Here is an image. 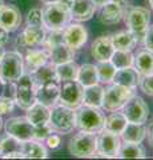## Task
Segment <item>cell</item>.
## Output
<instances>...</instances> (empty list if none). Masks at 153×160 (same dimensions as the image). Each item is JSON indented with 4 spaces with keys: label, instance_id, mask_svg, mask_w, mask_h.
I'll use <instances>...</instances> for the list:
<instances>
[{
    "label": "cell",
    "instance_id": "obj_1",
    "mask_svg": "<svg viewBox=\"0 0 153 160\" xmlns=\"http://www.w3.org/2000/svg\"><path fill=\"white\" fill-rule=\"evenodd\" d=\"M105 118L103 112L96 107L91 106H80L75 111V124L76 128L80 131L87 132H98L101 128H104Z\"/></svg>",
    "mask_w": 153,
    "mask_h": 160
},
{
    "label": "cell",
    "instance_id": "obj_2",
    "mask_svg": "<svg viewBox=\"0 0 153 160\" xmlns=\"http://www.w3.org/2000/svg\"><path fill=\"white\" fill-rule=\"evenodd\" d=\"M124 20L128 29L135 35L137 43H144L151 22V12L144 7H131L124 12Z\"/></svg>",
    "mask_w": 153,
    "mask_h": 160
},
{
    "label": "cell",
    "instance_id": "obj_3",
    "mask_svg": "<svg viewBox=\"0 0 153 160\" xmlns=\"http://www.w3.org/2000/svg\"><path fill=\"white\" fill-rule=\"evenodd\" d=\"M71 19V11L57 2L48 3L43 8V26L47 29H64Z\"/></svg>",
    "mask_w": 153,
    "mask_h": 160
},
{
    "label": "cell",
    "instance_id": "obj_4",
    "mask_svg": "<svg viewBox=\"0 0 153 160\" xmlns=\"http://www.w3.org/2000/svg\"><path fill=\"white\" fill-rule=\"evenodd\" d=\"M24 73V59L19 52H4L0 60V78L3 83H16Z\"/></svg>",
    "mask_w": 153,
    "mask_h": 160
},
{
    "label": "cell",
    "instance_id": "obj_5",
    "mask_svg": "<svg viewBox=\"0 0 153 160\" xmlns=\"http://www.w3.org/2000/svg\"><path fill=\"white\" fill-rule=\"evenodd\" d=\"M49 126L52 131L59 133H69L76 128L75 124V111L73 108H69L63 104L53 106L49 113Z\"/></svg>",
    "mask_w": 153,
    "mask_h": 160
},
{
    "label": "cell",
    "instance_id": "obj_6",
    "mask_svg": "<svg viewBox=\"0 0 153 160\" xmlns=\"http://www.w3.org/2000/svg\"><path fill=\"white\" fill-rule=\"evenodd\" d=\"M68 148H69V152L76 158L95 156L97 148V135L95 132L80 131L69 140Z\"/></svg>",
    "mask_w": 153,
    "mask_h": 160
},
{
    "label": "cell",
    "instance_id": "obj_7",
    "mask_svg": "<svg viewBox=\"0 0 153 160\" xmlns=\"http://www.w3.org/2000/svg\"><path fill=\"white\" fill-rule=\"evenodd\" d=\"M133 88H128L124 86H118L113 83L112 86L107 87L104 89V96H103V104L101 107L105 111H117L121 109L122 106L133 96Z\"/></svg>",
    "mask_w": 153,
    "mask_h": 160
},
{
    "label": "cell",
    "instance_id": "obj_8",
    "mask_svg": "<svg viewBox=\"0 0 153 160\" xmlns=\"http://www.w3.org/2000/svg\"><path fill=\"white\" fill-rule=\"evenodd\" d=\"M13 99L15 103L26 111L36 103V88L29 73H23L16 82Z\"/></svg>",
    "mask_w": 153,
    "mask_h": 160
},
{
    "label": "cell",
    "instance_id": "obj_9",
    "mask_svg": "<svg viewBox=\"0 0 153 160\" xmlns=\"http://www.w3.org/2000/svg\"><path fill=\"white\" fill-rule=\"evenodd\" d=\"M121 111H122V115L125 116L127 122H129V123L144 124L148 120V116H149L148 104L145 103L144 99L137 96V95H133L128 100L124 106H122Z\"/></svg>",
    "mask_w": 153,
    "mask_h": 160
},
{
    "label": "cell",
    "instance_id": "obj_10",
    "mask_svg": "<svg viewBox=\"0 0 153 160\" xmlns=\"http://www.w3.org/2000/svg\"><path fill=\"white\" fill-rule=\"evenodd\" d=\"M121 146L120 135L101 128L97 133V148L96 153L101 158H116L118 148Z\"/></svg>",
    "mask_w": 153,
    "mask_h": 160
},
{
    "label": "cell",
    "instance_id": "obj_11",
    "mask_svg": "<svg viewBox=\"0 0 153 160\" xmlns=\"http://www.w3.org/2000/svg\"><path fill=\"white\" fill-rule=\"evenodd\" d=\"M83 96H84V87L77 80L63 82L60 87V96H59V102L63 106L76 109L83 104Z\"/></svg>",
    "mask_w": 153,
    "mask_h": 160
},
{
    "label": "cell",
    "instance_id": "obj_12",
    "mask_svg": "<svg viewBox=\"0 0 153 160\" xmlns=\"http://www.w3.org/2000/svg\"><path fill=\"white\" fill-rule=\"evenodd\" d=\"M4 127H6V132L8 135H12V136L22 140V142L33 139L35 126L27 118H22V116L11 118L6 122V126Z\"/></svg>",
    "mask_w": 153,
    "mask_h": 160
},
{
    "label": "cell",
    "instance_id": "obj_13",
    "mask_svg": "<svg viewBox=\"0 0 153 160\" xmlns=\"http://www.w3.org/2000/svg\"><path fill=\"white\" fill-rule=\"evenodd\" d=\"M45 35L47 31L44 26H28L16 38V44L22 48H35L37 46H43Z\"/></svg>",
    "mask_w": 153,
    "mask_h": 160
},
{
    "label": "cell",
    "instance_id": "obj_14",
    "mask_svg": "<svg viewBox=\"0 0 153 160\" xmlns=\"http://www.w3.org/2000/svg\"><path fill=\"white\" fill-rule=\"evenodd\" d=\"M88 40V31L87 28L79 23L68 24L64 28V43L71 48L80 49Z\"/></svg>",
    "mask_w": 153,
    "mask_h": 160
},
{
    "label": "cell",
    "instance_id": "obj_15",
    "mask_svg": "<svg viewBox=\"0 0 153 160\" xmlns=\"http://www.w3.org/2000/svg\"><path fill=\"white\" fill-rule=\"evenodd\" d=\"M60 96V86L59 82H49L36 87V102L41 103L43 106L51 108L56 106Z\"/></svg>",
    "mask_w": 153,
    "mask_h": 160
},
{
    "label": "cell",
    "instance_id": "obj_16",
    "mask_svg": "<svg viewBox=\"0 0 153 160\" xmlns=\"http://www.w3.org/2000/svg\"><path fill=\"white\" fill-rule=\"evenodd\" d=\"M22 24V13L20 9L13 4H3L0 8V26L6 28L8 32H13Z\"/></svg>",
    "mask_w": 153,
    "mask_h": 160
},
{
    "label": "cell",
    "instance_id": "obj_17",
    "mask_svg": "<svg viewBox=\"0 0 153 160\" xmlns=\"http://www.w3.org/2000/svg\"><path fill=\"white\" fill-rule=\"evenodd\" d=\"M0 158H23V142L12 135H7L0 139Z\"/></svg>",
    "mask_w": 153,
    "mask_h": 160
},
{
    "label": "cell",
    "instance_id": "obj_18",
    "mask_svg": "<svg viewBox=\"0 0 153 160\" xmlns=\"http://www.w3.org/2000/svg\"><path fill=\"white\" fill-rule=\"evenodd\" d=\"M96 6L92 0H73L71 7V18L75 22H88L95 15Z\"/></svg>",
    "mask_w": 153,
    "mask_h": 160
},
{
    "label": "cell",
    "instance_id": "obj_19",
    "mask_svg": "<svg viewBox=\"0 0 153 160\" xmlns=\"http://www.w3.org/2000/svg\"><path fill=\"white\" fill-rule=\"evenodd\" d=\"M115 47L112 44L111 36H100L97 38L95 42L92 43L91 47V55L93 59H96L97 62H103V60H109Z\"/></svg>",
    "mask_w": 153,
    "mask_h": 160
},
{
    "label": "cell",
    "instance_id": "obj_20",
    "mask_svg": "<svg viewBox=\"0 0 153 160\" xmlns=\"http://www.w3.org/2000/svg\"><path fill=\"white\" fill-rule=\"evenodd\" d=\"M31 75V79L33 84H35V88L37 86H41V84H45L49 82H59L57 73H56V66L52 64L51 62H47L45 64H43L39 68H36L35 71L29 72Z\"/></svg>",
    "mask_w": 153,
    "mask_h": 160
},
{
    "label": "cell",
    "instance_id": "obj_21",
    "mask_svg": "<svg viewBox=\"0 0 153 160\" xmlns=\"http://www.w3.org/2000/svg\"><path fill=\"white\" fill-rule=\"evenodd\" d=\"M124 18V9L122 6L115 2H108L105 6L101 7V12H100V22L107 26H112V24L118 23L120 20Z\"/></svg>",
    "mask_w": 153,
    "mask_h": 160
},
{
    "label": "cell",
    "instance_id": "obj_22",
    "mask_svg": "<svg viewBox=\"0 0 153 160\" xmlns=\"http://www.w3.org/2000/svg\"><path fill=\"white\" fill-rule=\"evenodd\" d=\"M140 78H141L140 73L133 67L120 68V69H116L112 79V83L118 84V86H124L128 88H135L140 83Z\"/></svg>",
    "mask_w": 153,
    "mask_h": 160
},
{
    "label": "cell",
    "instance_id": "obj_23",
    "mask_svg": "<svg viewBox=\"0 0 153 160\" xmlns=\"http://www.w3.org/2000/svg\"><path fill=\"white\" fill-rule=\"evenodd\" d=\"M49 60V52L47 48H31L26 53L24 58V68L29 72L35 71L36 68H39L43 64H45Z\"/></svg>",
    "mask_w": 153,
    "mask_h": 160
},
{
    "label": "cell",
    "instance_id": "obj_24",
    "mask_svg": "<svg viewBox=\"0 0 153 160\" xmlns=\"http://www.w3.org/2000/svg\"><path fill=\"white\" fill-rule=\"evenodd\" d=\"M48 52H49V62L55 64V66H59V64L67 62H72L75 59V49L67 46L65 43H60L55 47L49 48Z\"/></svg>",
    "mask_w": 153,
    "mask_h": 160
},
{
    "label": "cell",
    "instance_id": "obj_25",
    "mask_svg": "<svg viewBox=\"0 0 153 160\" xmlns=\"http://www.w3.org/2000/svg\"><path fill=\"white\" fill-rule=\"evenodd\" d=\"M146 136V128L144 124H137V123H127L125 128L120 133V138L122 142L128 143H142V140Z\"/></svg>",
    "mask_w": 153,
    "mask_h": 160
},
{
    "label": "cell",
    "instance_id": "obj_26",
    "mask_svg": "<svg viewBox=\"0 0 153 160\" xmlns=\"http://www.w3.org/2000/svg\"><path fill=\"white\" fill-rule=\"evenodd\" d=\"M135 69L140 73V76L149 75L153 72V52L149 49H140L133 60Z\"/></svg>",
    "mask_w": 153,
    "mask_h": 160
},
{
    "label": "cell",
    "instance_id": "obj_27",
    "mask_svg": "<svg viewBox=\"0 0 153 160\" xmlns=\"http://www.w3.org/2000/svg\"><path fill=\"white\" fill-rule=\"evenodd\" d=\"M49 113H51V109L45 106H43L41 103L36 102L33 106H31L27 109L26 118L33 126H44V124L49 123Z\"/></svg>",
    "mask_w": 153,
    "mask_h": 160
},
{
    "label": "cell",
    "instance_id": "obj_28",
    "mask_svg": "<svg viewBox=\"0 0 153 160\" xmlns=\"http://www.w3.org/2000/svg\"><path fill=\"white\" fill-rule=\"evenodd\" d=\"M103 96H104V88H103L98 83L93 84V86L84 87L83 104L100 108L101 104H103Z\"/></svg>",
    "mask_w": 153,
    "mask_h": 160
},
{
    "label": "cell",
    "instance_id": "obj_29",
    "mask_svg": "<svg viewBox=\"0 0 153 160\" xmlns=\"http://www.w3.org/2000/svg\"><path fill=\"white\" fill-rule=\"evenodd\" d=\"M112 44L115 49H122V51H132L136 47L137 40L129 29L128 31H120L112 35Z\"/></svg>",
    "mask_w": 153,
    "mask_h": 160
},
{
    "label": "cell",
    "instance_id": "obj_30",
    "mask_svg": "<svg viewBox=\"0 0 153 160\" xmlns=\"http://www.w3.org/2000/svg\"><path fill=\"white\" fill-rule=\"evenodd\" d=\"M23 158L27 159H45L48 158L47 148L39 143V140L31 139L23 142Z\"/></svg>",
    "mask_w": 153,
    "mask_h": 160
},
{
    "label": "cell",
    "instance_id": "obj_31",
    "mask_svg": "<svg viewBox=\"0 0 153 160\" xmlns=\"http://www.w3.org/2000/svg\"><path fill=\"white\" fill-rule=\"evenodd\" d=\"M145 156H146L145 148L141 146V143L124 142L117 152V158H122V159H141Z\"/></svg>",
    "mask_w": 153,
    "mask_h": 160
},
{
    "label": "cell",
    "instance_id": "obj_32",
    "mask_svg": "<svg viewBox=\"0 0 153 160\" xmlns=\"http://www.w3.org/2000/svg\"><path fill=\"white\" fill-rule=\"evenodd\" d=\"M76 80L81 84L83 87H88V86L97 84L98 83V78H97L96 66H93V64H83V66H80L79 67V72H77Z\"/></svg>",
    "mask_w": 153,
    "mask_h": 160
},
{
    "label": "cell",
    "instance_id": "obj_33",
    "mask_svg": "<svg viewBox=\"0 0 153 160\" xmlns=\"http://www.w3.org/2000/svg\"><path fill=\"white\" fill-rule=\"evenodd\" d=\"M111 63L115 66L116 69L120 68H128L133 67V60H135V55L132 51H122V49H115L111 56Z\"/></svg>",
    "mask_w": 153,
    "mask_h": 160
},
{
    "label": "cell",
    "instance_id": "obj_34",
    "mask_svg": "<svg viewBox=\"0 0 153 160\" xmlns=\"http://www.w3.org/2000/svg\"><path fill=\"white\" fill-rule=\"evenodd\" d=\"M127 119L122 115V112H113L108 118H105L104 122V128L108 129L111 132H115L117 135H120L122 132V129L127 126Z\"/></svg>",
    "mask_w": 153,
    "mask_h": 160
},
{
    "label": "cell",
    "instance_id": "obj_35",
    "mask_svg": "<svg viewBox=\"0 0 153 160\" xmlns=\"http://www.w3.org/2000/svg\"><path fill=\"white\" fill-rule=\"evenodd\" d=\"M79 72V66L73 62H67L56 66V73L59 82H67V80H76Z\"/></svg>",
    "mask_w": 153,
    "mask_h": 160
},
{
    "label": "cell",
    "instance_id": "obj_36",
    "mask_svg": "<svg viewBox=\"0 0 153 160\" xmlns=\"http://www.w3.org/2000/svg\"><path fill=\"white\" fill-rule=\"evenodd\" d=\"M96 69H97L98 82L105 83V84L112 82L113 75H115V72H116V68L111 63V60H103V62H97Z\"/></svg>",
    "mask_w": 153,
    "mask_h": 160
},
{
    "label": "cell",
    "instance_id": "obj_37",
    "mask_svg": "<svg viewBox=\"0 0 153 160\" xmlns=\"http://www.w3.org/2000/svg\"><path fill=\"white\" fill-rule=\"evenodd\" d=\"M60 43H64V29H49V32L45 35L43 46L44 48H52Z\"/></svg>",
    "mask_w": 153,
    "mask_h": 160
},
{
    "label": "cell",
    "instance_id": "obj_38",
    "mask_svg": "<svg viewBox=\"0 0 153 160\" xmlns=\"http://www.w3.org/2000/svg\"><path fill=\"white\" fill-rule=\"evenodd\" d=\"M28 26H43V9L32 8L27 15Z\"/></svg>",
    "mask_w": 153,
    "mask_h": 160
},
{
    "label": "cell",
    "instance_id": "obj_39",
    "mask_svg": "<svg viewBox=\"0 0 153 160\" xmlns=\"http://www.w3.org/2000/svg\"><path fill=\"white\" fill-rule=\"evenodd\" d=\"M140 88L148 96H153V72L140 78Z\"/></svg>",
    "mask_w": 153,
    "mask_h": 160
},
{
    "label": "cell",
    "instance_id": "obj_40",
    "mask_svg": "<svg viewBox=\"0 0 153 160\" xmlns=\"http://www.w3.org/2000/svg\"><path fill=\"white\" fill-rule=\"evenodd\" d=\"M51 133H52V128L49 124L35 126V129H33V139L39 140V142H43V140H45Z\"/></svg>",
    "mask_w": 153,
    "mask_h": 160
},
{
    "label": "cell",
    "instance_id": "obj_41",
    "mask_svg": "<svg viewBox=\"0 0 153 160\" xmlns=\"http://www.w3.org/2000/svg\"><path fill=\"white\" fill-rule=\"evenodd\" d=\"M15 107V99L11 96H0V115L9 113Z\"/></svg>",
    "mask_w": 153,
    "mask_h": 160
},
{
    "label": "cell",
    "instance_id": "obj_42",
    "mask_svg": "<svg viewBox=\"0 0 153 160\" xmlns=\"http://www.w3.org/2000/svg\"><path fill=\"white\" fill-rule=\"evenodd\" d=\"M45 140H47V146L49 148H52V149L59 148V147H60V144H61L60 135H53V133H51Z\"/></svg>",
    "mask_w": 153,
    "mask_h": 160
},
{
    "label": "cell",
    "instance_id": "obj_43",
    "mask_svg": "<svg viewBox=\"0 0 153 160\" xmlns=\"http://www.w3.org/2000/svg\"><path fill=\"white\" fill-rule=\"evenodd\" d=\"M142 44L145 46L146 49H149V51L153 52V24L148 27V29H146V35H145V39H144V43H142Z\"/></svg>",
    "mask_w": 153,
    "mask_h": 160
},
{
    "label": "cell",
    "instance_id": "obj_44",
    "mask_svg": "<svg viewBox=\"0 0 153 160\" xmlns=\"http://www.w3.org/2000/svg\"><path fill=\"white\" fill-rule=\"evenodd\" d=\"M8 38H9V32L0 26V46H6L8 43Z\"/></svg>",
    "mask_w": 153,
    "mask_h": 160
},
{
    "label": "cell",
    "instance_id": "obj_45",
    "mask_svg": "<svg viewBox=\"0 0 153 160\" xmlns=\"http://www.w3.org/2000/svg\"><path fill=\"white\" fill-rule=\"evenodd\" d=\"M148 140H149L151 147L153 148V123L149 126V128H148Z\"/></svg>",
    "mask_w": 153,
    "mask_h": 160
},
{
    "label": "cell",
    "instance_id": "obj_46",
    "mask_svg": "<svg viewBox=\"0 0 153 160\" xmlns=\"http://www.w3.org/2000/svg\"><path fill=\"white\" fill-rule=\"evenodd\" d=\"M57 3H60L61 6H64L65 8H68L71 11V7H72V4H73V0H57Z\"/></svg>",
    "mask_w": 153,
    "mask_h": 160
},
{
    "label": "cell",
    "instance_id": "obj_47",
    "mask_svg": "<svg viewBox=\"0 0 153 160\" xmlns=\"http://www.w3.org/2000/svg\"><path fill=\"white\" fill-rule=\"evenodd\" d=\"M93 2V4H95L96 6V8L97 7H103V6H105V4L109 2V0H92Z\"/></svg>",
    "mask_w": 153,
    "mask_h": 160
},
{
    "label": "cell",
    "instance_id": "obj_48",
    "mask_svg": "<svg viewBox=\"0 0 153 160\" xmlns=\"http://www.w3.org/2000/svg\"><path fill=\"white\" fill-rule=\"evenodd\" d=\"M111 2H115V3H118V4H125L127 3V0H111Z\"/></svg>",
    "mask_w": 153,
    "mask_h": 160
},
{
    "label": "cell",
    "instance_id": "obj_49",
    "mask_svg": "<svg viewBox=\"0 0 153 160\" xmlns=\"http://www.w3.org/2000/svg\"><path fill=\"white\" fill-rule=\"evenodd\" d=\"M3 55H4V49H3V46H0V60H2Z\"/></svg>",
    "mask_w": 153,
    "mask_h": 160
},
{
    "label": "cell",
    "instance_id": "obj_50",
    "mask_svg": "<svg viewBox=\"0 0 153 160\" xmlns=\"http://www.w3.org/2000/svg\"><path fill=\"white\" fill-rule=\"evenodd\" d=\"M43 3H45V4H48V3H53V2H57V0H41Z\"/></svg>",
    "mask_w": 153,
    "mask_h": 160
},
{
    "label": "cell",
    "instance_id": "obj_51",
    "mask_svg": "<svg viewBox=\"0 0 153 160\" xmlns=\"http://www.w3.org/2000/svg\"><path fill=\"white\" fill-rule=\"evenodd\" d=\"M3 127V119H2V115H0V129Z\"/></svg>",
    "mask_w": 153,
    "mask_h": 160
},
{
    "label": "cell",
    "instance_id": "obj_52",
    "mask_svg": "<svg viewBox=\"0 0 153 160\" xmlns=\"http://www.w3.org/2000/svg\"><path fill=\"white\" fill-rule=\"evenodd\" d=\"M149 6H151V8L153 9V0H149Z\"/></svg>",
    "mask_w": 153,
    "mask_h": 160
},
{
    "label": "cell",
    "instance_id": "obj_53",
    "mask_svg": "<svg viewBox=\"0 0 153 160\" xmlns=\"http://www.w3.org/2000/svg\"><path fill=\"white\" fill-rule=\"evenodd\" d=\"M3 4H4V2H3V0H0V8L3 7Z\"/></svg>",
    "mask_w": 153,
    "mask_h": 160
},
{
    "label": "cell",
    "instance_id": "obj_54",
    "mask_svg": "<svg viewBox=\"0 0 153 160\" xmlns=\"http://www.w3.org/2000/svg\"><path fill=\"white\" fill-rule=\"evenodd\" d=\"M2 88H3V83L0 84V93H2Z\"/></svg>",
    "mask_w": 153,
    "mask_h": 160
},
{
    "label": "cell",
    "instance_id": "obj_55",
    "mask_svg": "<svg viewBox=\"0 0 153 160\" xmlns=\"http://www.w3.org/2000/svg\"><path fill=\"white\" fill-rule=\"evenodd\" d=\"M3 83V80H2V78H0V84H2Z\"/></svg>",
    "mask_w": 153,
    "mask_h": 160
}]
</instances>
